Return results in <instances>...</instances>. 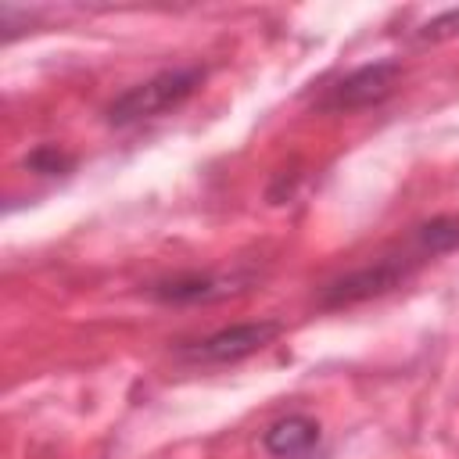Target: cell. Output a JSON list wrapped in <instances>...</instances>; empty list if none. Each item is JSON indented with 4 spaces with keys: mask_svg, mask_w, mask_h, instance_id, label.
<instances>
[{
    "mask_svg": "<svg viewBox=\"0 0 459 459\" xmlns=\"http://www.w3.org/2000/svg\"><path fill=\"white\" fill-rule=\"evenodd\" d=\"M448 36H459V7L441 11L423 29H416V39H448Z\"/></svg>",
    "mask_w": 459,
    "mask_h": 459,
    "instance_id": "cell-9",
    "label": "cell"
},
{
    "mask_svg": "<svg viewBox=\"0 0 459 459\" xmlns=\"http://www.w3.org/2000/svg\"><path fill=\"white\" fill-rule=\"evenodd\" d=\"M251 283V276H212V273H183L172 280H161L151 287V294L158 301L169 305H197V301H219L230 298L237 290H244Z\"/></svg>",
    "mask_w": 459,
    "mask_h": 459,
    "instance_id": "cell-5",
    "label": "cell"
},
{
    "mask_svg": "<svg viewBox=\"0 0 459 459\" xmlns=\"http://www.w3.org/2000/svg\"><path fill=\"white\" fill-rule=\"evenodd\" d=\"M423 258H437V255H448L459 247V215H434L427 222H420L412 230V240H409Z\"/></svg>",
    "mask_w": 459,
    "mask_h": 459,
    "instance_id": "cell-7",
    "label": "cell"
},
{
    "mask_svg": "<svg viewBox=\"0 0 459 459\" xmlns=\"http://www.w3.org/2000/svg\"><path fill=\"white\" fill-rule=\"evenodd\" d=\"M423 262H427V258L409 244L405 255H387V258H377L373 265H362V269H351V273L330 280V283L319 290V305H323V308H348V305L380 298V294L402 287Z\"/></svg>",
    "mask_w": 459,
    "mask_h": 459,
    "instance_id": "cell-2",
    "label": "cell"
},
{
    "mask_svg": "<svg viewBox=\"0 0 459 459\" xmlns=\"http://www.w3.org/2000/svg\"><path fill=\"white\" fill-rule=\"evenodd\" d=\"M201 82H204V68L201 65L165 68V72L122 90L108 104V122L111 126H133V122H143V118H158L165 111L179 108L186 97H194Z\"/></svg>",
    "mask_w": 459,
    "mask_h": 459,
    "instance_id": "cell-1",
    "label": "cell"
},
{
    "mask_svg": "<svg viewBox=\"0 0 459 459\" xmlns=\"http://www.w3.org/2000/svg\"><path fill=\"white\" fill-rule=\"evenodd\" d=\"M72 165H75V158L65 154L57 143H43V147H36V151L25 158V169L43 172V176H65Z\"/></svg>",
    "mask_w": 459,
    "mask_h": 459,
    "instance_id": "cell-8",
    "label": "cell"
},
{
    "mask_svg": "<svg viewBox=\"0 0 459 459\" xmlns=\"http://www.w3.org/2000/svg\"><path fill=\"white\" fill-rule=\"evenodd\" d=\"M280 323L276 319H258V323H233L222 326L194 344H186L179 351V359L186 362H201V366H222V362H240L255 351H262L265 344H273L280 337Z\"/></svg>",
    "mask_w": 459,
    "mask_h": 459,
    "instance_id": "cell-4",
    "label": "cell"
},
{
    "mask_svg": "<svg viewBox=\"0 0 459 459\" xmlns=\"http://www.w3.org/2000/svg\"><path fill=\"white\" fill-rule=\"evenodd\" d=\"M262 445H265V452L276 455V459H305V455L319 445V423H316L312 416H301V412L283 416V420H276V423L265 430Z\"/></svg>",
    "mask_w": 459,
    "mask_h": 459,
    "instance_id": "cell-6",
    "label": "cell"
},
{
    "mask_svg": "<svg viewBox=\"0 0 459 459\" xmlns=\"http://www.w3.org/2000/svg\"><path fill=\"white\" fill-rule=\"evenodd\" d=\"M402 82V65L398 61H369L351 68L348 75H341L337 82H330L323 90V97L316 100L319 111H362L373 108L380 100H387Z\"/></svg>",
    "mask_w": 459,
    "mask_h": 459,
    "instance_id": "cell-3",
    "label": "cell"
}]
</instances>
